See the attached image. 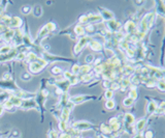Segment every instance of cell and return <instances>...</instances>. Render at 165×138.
Listing matches in <instances>:
<instances>
[{
    "label": "cell",
    "instance_id": "cell-28",
    "mask_svg": "<svg viewBox=\"0 0 165 138\" xmlns=\"http://www.w3.org/2000/svg\"><path fill=\"white\" fill-rule=\"evenodd\" d=\"M68 82L70 83V85L71 86H74V85H76V84L81 83V82H79V77L76 76V75H73V74H72L71 78L68 80Z\"/></svg>",
    "mask_w": 165,
    "mask_h": 138
},
{
    "label": "cell",
    "instance_id": "cell-1",
    "mask_svg": "<svg viewBox=\"0 0 165 138\" xmlns=\"http://www.w3.org/2000/svg\"><path fill=\"white\" fill-rule=\"evenodd\" d=\"M50 62L47 59H45L43 57L39 56L37 58V60L34 62H31L28 64V72L31 75H36L38 73H40L45 67H47Z\"/></svg>",
    "mask_w": 165,
    "mask_h": 138
},
{
    "label": "cell",
    "instance_id": "cell-33",
    "mask_svg": "<svg viewBox=\"0 0 165 138\" xmlns=\"http://www.w3.org/2000/svg\"><path fill=\"white\" fill-rule=\"evenodd\" d=\"M48 138H59V133L54 129L50 130L48 132Z\"/></svg>",
    "mask_w": 165,
    "mask_h": 138
},
{
    "label": "cell",
    "instance_id": "cell-23",
    "mask_svg": "<svg viewBox=\"0 0 165 138\" xmlns=\"http://www.w3.org/2000/svg\"><path fill=\"white\" fill-rule=\"evenodd\" d=\"M11 15L4 13L3 17H2V20H1V22H0V23L4 24V25L8 27V26H9V23H11Z\"/></svg>",
    "mask_w": 165,
    "mask_h": 138
},
{
    "label": "cell",
    "instance_id": "cell-30",
    "mask_svg": "<svg viewBox=\"0 0 165 138\" xmlns=\"http://www.w3.org/2000/svg\"><path fill=\"white\" fill-rule=\"evenodd\" d=\"M79 67H81V65L79 64H73L71 67V70H70V73L73 75H76V76H79Z\"/></svg>",
    "mask_w": 165,
    "mask_h": 138
},
{
    "label": "cell",
    "instance_id": "cell-9",
    "mask_svg": "<svg viewBox=\"0 0 165 138\" xmlns=\"http://www.w3.org/2000/svg\"><path fill=\"white\" fill-rule=\"evenodd\" d=\"M100 12H99V15L101 16V18H102V20L104 21H111L114 20V17H115V15H114L113 12L108 11V9L106 8H103V7H100Z\"/></svg>",
    "mask_w": 165,
    "mask_h": 138
},
{
    "label": "cell",
    "instance_id": "cell-25",
    "mask_svg": "<svg viewBox=\"0 0 165 138\" xmlns=\"http://www.w3.org/2000/svg\"><path fill=\"white\" fill-rule=\"evenodd\" d=\"M26 54H27L26 51H20V52L18 53V55L16 56V58H14V60H16V61H25Z\"/></svg>",
    "mask_w": 165,
    "mask_h": 138
},
{
    "label": "cell",
    "instance_id": "cell-22",
    "mask_svg": "<svg viewBox=\"0 0 165 138\" xmlns=\"http://www.w3.org/2000/svg\"><path fill=\"white\" fill-rule=\"evenodd\" d=\"M32 14L36 18H40L42 16V7L40 5H35L32 7Z\"/></svg>",
    "mask_w": 165,
    "mask_h": 138
},
{
    "label": "cell",
    "instance_id": "cell-38",
    "mask_svg": "<svg viewBox=\"0 0 165 138\" xmlns=\"http://www.w3.org/2000/svg\"><path fill=\"white\" fill-rule=\"evenodd\" d=\"M13 79H14L13 75H11V73H9V72H6L2 75V80H4V81H11V80H13Z\"/></svg>",
    "mask_w": 165,
    "mask_h": 138
},
{
    "label": "cell",
    "instance_id": "cell-26",
    "mask_svg": "<svg viewBox=\"0 0 165 138\" xmlns=\"http://www.w3.org/2000/svg\"><path fill=\"white\" fill-rule=\"evenodd\" d=\"M1 104H2V106H3L4 110H7V111H9V112H13V110H14V107L13 106V104H11L8 100L4 101L3 103H1Z\"/></svg>",
    "mask_w": 165,
    "mask_h": 138
},
{
    "label": "cell",
    "instance_id": "cell-40",
    "mask_svg": "<svg viewBox=\"0 0 165 138\" xmlns=\"http://www.w3.org/2000/svg\"><path fill=\"white\" fill-rule=\"evenodd\" d=\"M59 138H72V136L67 132H61L59 134Z\"/></svg>",
    "mask_w": 165,
    "mask_h": 138
},
{
    "label": "cell",
    "instance_id": "cell-6",
    "mask_svg": "<svg viewBox=\"0 0 165 138\" xmlns=\"http://www.w3.org/2000/svg\"><path fill=\"white\" fill-rule=\"evenodd\" d=\"M20 109L24 111H28L30 109H35V110H40L39 105L37 104L35 99H28V100H23L22 105L20 106Z\"/></svg>",
    "mask_w": 165,
    "mask_h": 138
},
{
    "label": "cell",
    "instance_id": "cell-15",
    "mask_svg": "<svg viewBox=\"0 0 165 138\" xmlns=\"http://www.w3.org/2000/svg\"><path fill=\"white\" fill-rule=\"evenodd\" d=\"M72 32L73 34L77 36V38H82V36L86 35V31H85V26L76 24L73 28H72Z\"/></svg>",
    "mask_w": 165,
    "mask_h": 138
},
{
    "label": "cell",
    "instance_id": "cell-12",
    "mask_svg": "<svg viewBox=\"0 0 165 138\" xmlns=\"http://www.w3.org/2000/svg\"><path fill=\"white\" fill-rule=\"evenodd\" d=\"M90 49L95 51V52H100V51H102L103 49V45L101 44L99 41H96L94 40V38H92L91 41H90V43L88 44Z\"/></svg>",
    "mask_w": 165,
    "mask_h": 138
},
{
    "label": "cell",
    "instance_id": "cell-3",
    "mask_svg": "<svg viewBox=\"0 0 165 138\" xmlns=\"http://www.w3.org/2000/svg\"><path fill=\"white\" fill-rule=\"evenodd\" d=\"M91 40H92V38L89 35H85V36H82V38H79V41H77L76 44L73 47V54L79 55V53L82 51V49H84V48L90 43V41Z\"/></svg>",
    "mask_w": 165,
    "mask_h": 138
},
{
    "label": "cell",
    "instance_id": "cell-43",
    "mask_svg": "<svg viewBox=\"0 0 165 138\" xmlns=\"http://www.w3.org/2000/svg\"><path fill=\"white\" fill-rule=\"evenodd\" d=\"M3 112H4V108H3V106H2V104L0 103V116L3 114Z\"/></svg>",
    "mask_w": 165,
    "mask_h": 138
},
{
    "label": "cell",
    "instance_id": "cell-7",
    "mask_svg": "<svg viewBox=\"0 0 165 138\" xmlns=\"http://www.w3.org/2000/svg\"><path fill=\"white\" fill-rule=\"evenodd\" d=\"M106 29L110 31L111 33H117V32H120L121 31V28H122V24L120 23L119 21H116L115 19L111 21H108L106 23Z\"/></svg>",
    "mask_w": 165,
    "mask_h": 138
},
{
    "label": "cell",
    "instance_id": "cell-41",
    "mask_svg": "<svg viewBox=\"0 0 165 138\" xmlns=\"http://www.w3.org/2000/svg\"><path fill=\"white\" fill-rule=\"evenodd\" d=\"M153 137V132L151 130L150 131H147V133H145V138H152Z\"/></svg>",
    "mask_w": 165,
    "mask_h": 138
},
{
    "label": "cell",
    "instance_id": "cell-18",
    "mask_svg": "<svg viewBox=\"0 0 165 138\" xmlns=\"http://www.w3.org/2000/svg\"><path fill=\"white\" fill-rule=\"evenodd\" d=\"M92 69H93V67L90 64H82L81 65V67H79V76H82V75H86V74H90V73L92 72Z\"/></svg>",
    "mask_w": 165,
    "mask_h": 138
},
{
    "label": "cell",
    "instance_id": "cell-32",
    "mask_svg": "<svg viewBox=\"0 0 165 138\" xmlns=\"http://www.w3.org/2000/svg\"><path fill=\"white\" fill-rule=\"evenodd\" d=\"M21 13L24 14V15H28V14L32 13V7H31L30 5H24V6H22Z\"/></svg>",
    "mask_w": 165,
    "mask_h": 138
},
{
    "label": "cell",
    "instance_id": "cell-4",
    "mask_svg": "<svg viewBox=\"0 0 165 138\" xmlns=\"http://www.w3.org/2000/svg\"><path fill=\"white\" fill-rule=\"evenodd\" d=\"M0 88L4 89L5 91H8L11 94H16L17 91L20 89V87L17 85L16 81L13 79L11 81H4V80H0Z\"/></svg>",
    "mask_w": 165,
    "mask_h": 138
},
{
    "label": "cell",
    "instance_id": "cell-39",
    "mask_svg": "<svg viewBox=\"0 0 165 138\" xmlns=\"http://www.w3.org/2000/svg\"><path fill=\"white\" fill-rule=\"evenodd\" d=\"M133 101H134V100H132V99L128 97V98H126L125 100L123 101V104H124V106H125V107H130V106H132Z\"/></svg>",
    "mask_w": 165,
    "mask_h": 138
},
{
    "label": "cell",
    "instance_id": "cell-20",
    "mask_svg": "<svg viewBox=\"0 0 165 138\" xmlns=\"http://www.w3.org/2000/svg\"><path fill=\"white\" fill-rule=\"evenodd\" d=\"M13 48H14V46L9 45V44H6V45H1L0 46V55H5L7 53H9Z\"/></svg>",
    "mask_w": 165,
    "mask_h": 138
},
{
    "label": "cell",
    "instance_id": "cell-17",
    "mask_svg": "<svg viewBox=\"0 0 165 138\" xmlns=\"http://www.w3.org/2000/svg\"><path fill=\"white\" fill-rule=\"evenodd\" d=\"M39 57L37 54H36L35 52H32V51H29L27 52V54H26V59H25V64H31V62H34L37 60V58Z\"/></svg>",
    "mask_w": 165,
    "mask_h": 138
},
{
    "label": "cell",
    "instance_id": "cell-2",
    "mask_svg": "<svg viewBox=\"0 0 165 138\" xmlns=\"http://www.w3.org/2000/svg\"><path fill=\"white\" fill-rule=\"evenodd\" d=\"M97 99V97L92 96V94H74V96L69 97V102L72 103L74 106L79 105V104H82L87 101H92Z\"/></svg>",
    "mask_w": 165,
    "mask_h": 138
},
{
    "label": "cell",
    "instance_id": "cell-19",
    "mask_svg": "<svg viewBox=\"0 0 165 138\" xmlns=\"http://www.w3.org/2000/svg\"><path fill=\"white\" fill-rule=\"evenodd\" d=\"M85 31H86V35H94L96 33V28H95V25L93 24H88V25L85 26Z\"/></svg>",
    "mask_w": 165,
    "mask_h": 138
},
{
    "label": "cell",
    "instance_id": "cell-10",
    "mask_svg": "<svg viewBox=\"0 0 165 138\" xmlns=\"http://www.w3.org/2000/svg\"><path fill=\"white\" fill-rule=\"evenodd\" d=\"M69 94H61V98H60V101L57 103V105L55 106L56 109H59V110H61L62 108L66 107L67 103L69 102Z\"/></svg>",
    "mask_w": 165,
    "mask_h": 138
},
{
    "label": "cell",
    "instance_id": "cell-5",
    "mask_svg": "<svg viewBox=\"0 0 165 138\" xmlns=\"http://www.w3.org/2000/svg\"><path fill=\"white\" fill-rule=\"evenodd\" d=\"M71 127L73 129L79 131V132H82V131L93 130L95 128V125H93L90 122H87V120H76V122H73L71 123Z\"/></svg>",
    "mask_w": 165,
    "mask_h": 138
},
{
    "label": "cell",
    "instance_id": "cell-11",
    "mask_svg": "<svg viewBox=\"0 0 165 138\" xmlns=\"http://www.w3.org/2000/svg\"><path fill=\"white\" fill-rule=\"evenodd\" d=\"M71 109H69L68 107H64L60 110V115H59V120H62V122L68 123L69 120V116L70 113H71Z\"/></svg>",
    "mask_w": 165,
    "mask_h": 138
},
{
    "label": "cell",
    "instance_id": "cell-24",
    "mask_svg": "<svg viewBox=\"0 0 165 138\" xmlns=\"http://www.w3.org/2000/svg\"><path fill=\"white\" fill-rule=\"evenodd\" d=\"M51 73H52L54 76L58 77V76H60V75L63 74V70L60 67H57V65H55V67H53L52 69H51Z\"/></svg>",
    "mask_w": 165,
    "mask_h": 138
},
{
    "label": "cell",
    "instance_id": "cell-13",
    "mask_svg": "<svg viewBox=\"0 0 165 138\" xmlns=\"http://www.w3.org/2000/svg\"><path fill=\"white\" fill-rule=\"evenodd\" d=\"M88 24H97V23H101L102 22V18L99 14H88Z\"/></svg>",
    "mask_w": 165,
    "mask_h": 138
},
{
    "label": "cell",
    "instance_id": "cell-31",
    "mask_svg": "<svg viewBox=\"0 0 165 138\" xmlns=\"http://www.w3.org/2000/svg\"><path fill=\"white\" fill-rule=\"evenodd\" d=\"M145 125V118H142V120H138L137 123H136V127H135V128H136L137 132H142V131L144 130Z\"/></svg>",
    "mask_w": 165,
    "mask_h": 138
},
{
    "label": "cell",
    "instance_id": "cell-42",
    "mask_svg": "<svg viewBox=\"0 0 165 138\" xmlns=\"http://www.w3.org/2000/svg\"><path fill=\"white\" fill-rule=\"evenodd\" d=\"M14 135V137H19V135H20V132L19 131H17V130H14L13 131V136Z\"/></svg>",
    "mask_w": 165,
    "mask_h": 138
},
{
    "label": "cell",
    "instance_id": "cell-16",
    "mask_svg": "<svg viewBox=\"0 0 165 138\" xmlns=\"http://www.w3.org/2000/svg\"><path fill=\"white\" fill-rule=\"evenodd\" d=\"M9 102H11V104H13L14 107H17V108H20V106L22 105V102H23V100H22L21 98H19V97L14 96V94H11L8 97V99H7Z\"/></svg>",
    "mask_w": 165,
    "mask_h": 138
},
{
    "label": "cell",
    "instance_id": "cell-37",
    "mask_svg": "<svg viewBox=\"0 0 165 138\" xmlns=\"http://www.w3.org/2000/svg\"><path fill=\"white\" fill-rule=\"evenodd\" d=\"M21 78H22V80H24V81H30L31 78H32V75H31L29 72H25L21 75Z\"/></svg>",
    "mask_w": 165,
    "mask_h": 138
},
{
    "label": "cell",
    "instance_id": "cell-34",
    "mask_svg": "<svg viewBox=\"0 0 165 138\" xmlns=\"http://www.w3.org/2000/svg\"><path fill=\"white\" fill-rule=\"evenodd\" d=\"M94 60H95V56H94L93 54H88V55L86 56V58H85V61H86V64H90V65L93 64Z\"/></svg>",
    "mask_w": 165,
    "mask_h": 138
},
{
    "label": "cell",
    "instance_id": "cell-8",
    "mask_svg": "<svg viewBox=\"0 0 165 138\" xmlns=\"http://www.w3.org/2000/svg\"><path fill=\"white\" fill-rule=\"evenodd\" d=\"M22 26H23V19L18 16L11 17V23H9V26H8L9 29L16 30V29H20V27H22Z\"/></svg>",
    "mask_w": 165,
    "mask_h": 138
},
{
    "label": "cell",
    "instance_id": "cell-21",
    "mask_svg": "<svg viewBox=\"0 0 165 138\" xmlns=\"http://www.w3.org/2000/svg\"><path fill=\"white\" fill-rule=\"evenodd\" d=\"M79 82H82V83H90V82L92 81V80L94 79L93 75L90 73V74H86V75H82V76H79Z\"/></svg>",
    "mask_w": 165,
    "mask_h": 138
},
{
    "label": "cell",
    "instance_id": "cell-36",
    "mask_svg": "<svg viewBox=\"0 0 165 138\" xmlns=\"http://www.w3.org/2000/svg\"><path fill=\"white\" fill-rule=\"evenodd\" d=\"M104 98L106 100H113L114 98V91L111 89H106L105 93H104Z\"/></svg>",
    "mask_w": 165,
    "mask_h": 138
},
{
    "label": "cell",
    "instance_id": "cell-35",
    "mask_svg": "<svg viewBox=\"0 0 165 138\" xmlns=\"http://www.w3.org/2000/svg\"><path fill=\"white\" fill-rule=\"evenodd\" d=\"M116 106V103L114 100H107L105 102V108L108 109V110H111V109H114Z\"/></svg>",
    "mask_w": 165,
    "mask_h": 138
},
{
    "label": "cell",
    "instance_id": "cell-27",
    "mask_svg": "<svg viewBox=\"0 0 165 138\" xmlns=\"http://www.w3.org/2000/svg\"><path fill=\"white\" fill-rule=\"evenodd\" d=\"M45 26H47L48 29V30H50V32H55V31L58 29L57 24H56L55 22H53V21L48 22V23L45 24Z\"/></svg>",
    "mask_w": 165,
    "mask_h": 138
},
{
    "label": "cell",
    "instance_id": "cell-29",
    "mask_svg": "<svg viewBox=\"0 0 165 138\" xmlns=\"http://www.w3.org/2000/svg\"><path fill=\"white\" fill-rule=\"evenodd\" d=\"M68 123H65V122H62V120H59L58 123V128L61 132H66L67 129H68Z\"/></svg>",
    "mask_w": 165,
    "mask_h": 138
},
{
    "label": "cell",
    "instance_id": "cell-14",
    "mask_svg": "<svg viewBox=\"0 0 165 138\" xmlns=\"http://www.w3.org/2000/svg\"><path fill=\"white\" fill-rule=\"evenodd\" d=\"M14 29H8L7 31H5L4 33H2L1 35H0V38H1L2 42H11L14 38Z\"/></svg>",
    "mask_w": 165,
    "mask_h": 138
}]
</instances>
